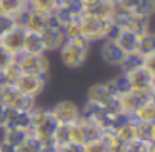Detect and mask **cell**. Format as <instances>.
<instances>
[{
	"label": "cell",
	"instance_id": "27",
	"mask_svg": "<svg viewBox=\"0 0 155 152\" xmlns=\"http://www.w3.org/2000/svg\"><path fill=\"white\" fill-rule=\"evenodd\" d=\"M52 142L55 147H62V145L68 144V125H57L52 135Z\"/></svg>",
	"mask_w": 155,
	"mask_h": 152
},
{
	"label": "cell",
	"instance_id": "20",
	"mask_svg": "<svg viewBox=\"0 0 155 152\" xmlns=\"http://www.w3.org/2000/svg\"><path fill=\"white\" fill-rule=\"evenodd\" d=\"M134 120L138 124H155V102L152 99H147L137 112L134 114Z\"/></svg>",
	"mask_w": 155,
	"mask_h": 152
},
{
	"label": "cell",
	"instance_id": "33",
	"mask_svg": "<svg viewBox=\"0 0 155 152\" xmlns=\"http://www.w3.org/2000/svg\"><path fill=\"white\" fill-rule=\"evenodd\" d=\"M142 69H143V70L155 80V54L142 59Z\"/></svg>",
	"mask_w": 155,
	"mask_h": 152
},
{
	"label": "cell",
	"instance_id": "1",
	"mask_svg": "<svg viewBox=\"0 0 155 152\" xmlns=\"http://www.w3.org/2000/svg\"><path fill=\"white\" fill-rule=\"evenodd\" d=\"M28 122H30V134L40 145L54 144L52 142V135L57 127L55 120L52 119L50 112L47 109H38L35 107L34 110L28 114Z\"/></svg>",
	"mask_w": 155,
	"mask_h": 152
},
{
	"label": "cell",
	"instance_id": "14",
	"mask_svg": "<svg viewBox=\"0 0 155 152\" xmlns=\"http://www.w3.org/2000/svg\"><path fill=\"white\" fill-rule=\"evenodd\" d=\"M100 57L104 60V64L112 65V67H118L124 60L125 54L117 47L114 40H102L100 45Z\"/></svg>",
	"mask_w": 155,
	"mask_h": 152
},
{
	"label": "cell",
	"instance_id": "3",
	"mask_svg": "<svg viewBox=\"0 0 155 152\" xmlns=\"http://www.w3.org/2000/svg\"><path fill=\"white\" fill-rule=\"evenodd\" d=\"M78 22H80V29H82V37L92 44V42L97 40H105V35H107L108 25L110 20H105V19L98 17L94 10H82L78 15Z\"/></svg>",
	"mask_w": 155,
	"mask_h": 152
},
{
	"label": "cell",
	"instance_id": "13",
	"mask_svg": "<svg viewBox=\"0 0 155 152\" xmlns=\"http://www.w3.org/2000/svg\"><path fill=\"white\" fill-rule=\"evenodd\" d=\"M40 39H42V44H44L45 54H47V52L58 50L65 42L64 32H62V29L58 27V25H50L48 29H45L40 34Z\"/></svg>",
	"mask_w": 155,
	"mask_h": 152
},
{
	"label": "cell",
	"instance_id": "19",
	"mask_svg": "<svg viewBox=\"0 0 155 152\" xmlns=\"http://www.w3.org/2000/svg\"><path fill=\"white\" fill-rule=\"evenodd\" d=\"M114 134L117 135V139L124 145H130L132 142L138 140V137H137V124H135L134 119L128 120V122H125V124H122V125H118V127L114 130Z\"/></svg>",
	"mask_w": 155,
	"mask_h": 152
},
{
	"label": "cell",
	"instance_id": "10",
	"mask_svg": "<svg viewBox=\"0 0 155 152\" xmlns=\"http://www.w3.org/2000/svg\"><path fill=\"white\" fill-rule=\"evenodd\" d=\"M128 80V85H130V90L140 94L142 97L150 99L152 97V89H153V79L147 74L142 67L134 69V70L124 74Z\"/></svg>",
	"mask_w": 155,
	"mask_h": 152
},
{
	"label": "cell",
	"instance_id": "16",
	"mask_svg": "<svg viewBox=\"0 0 155 152\" xmlns=\"http://www.w3.org/2000/svg\"><path fill=\"white\" fill-rule=\"evenodd\" d=\"M27 8H28L27 0H0V15L14 19L15 22L24 15V12Z\"/></svg>",
	"mask_w": 155,
	"mask_h": 152
},
{
	"label": "cell",
	"instance_id": "32",
	"mask_svg": "<svg viewBox=\"0 0 155 152\" xmlns=\"http://www.w3.org/2000/svg\"><path fill=\"white\" fill-rule=\"evenodd\" d=\"M142 0H115V5L118 8H122L124 12H128V14H134L135 8L140 5Z\"/></svg>",
	"mask_w": 155,
	"mask_h": 152
},
{
	"label": "cell",
	"instance_id": "30",
	"mask_svg": "<svg viewBox=\"0 0 155 152\" xmlns=\"http://www.w3.org/2000/svg\"><path fill=\"white\" fill-rule=\"evenodd\" d=\"M27 4L28 8H34V10L47 12V14L54 12V0H27Z\"/></svg>",
	"mask_w": 155,
	"mask_h": 152
},
{
	"label": "cell",
	"instance_id": "38",
	"mask_svg": "<svg viewBox=\"0 0 155 152\" xmlns=\"http://www.w3.org/2000/svg\"><path fill=\"white\" fill-rule=\"evenodd\" d=\"M78 4H80V7L84 8V10H87V8H94L97 7L98 4H100L102 0H77Z\"/></svg>",
	"mask_w": 155,
	"mask_h": 152
},
{
	"label": "cell",
	"instance_id": "35",
	"mask_svg": "<svg viewBox=\"0 0 155 152\" xmlns=\"http://www.w3.org/2000/svg\"><path fill=\"white\" fill-rule=\"evenodd\" d=\"M12 60H14V57H12V55L8 54L7 50H4V49L0 47V72L4 70V69L7 67V65L10 64Z\"/></svg>",
	"mask_w": 155,
	"mask_h": 152
},
{
	"label": "cell",
	"instance_id": "36",
	"mask_svg": "<svg viewBox=\"0 0 155 152\" xmlns=\"http://www.w3.org/2000/svg\"><path fill=\"white\" fill-rule=\"evenodd\" d=\"M127 152H147V142L135 140L130 145H127Z\"/></svg>",
	"mask_w": 155,
	"mask_h": 152
},
{
	"label": "cell",
	"instance_id": "4",
	"mask_svg": "<svg viewBox=\"0 0 155 152\" xmlns=\"http://www.w3.org/2000/svg\"><path fill=\"white\" fill-rule=\"evenodd\" d=\"M85 102H87V104H94V105H98V107L107 109L110 114L118 110L117 94H115L110 80L92 84L90 87H88V90H87Z\"/></svg>",
	"mask_w": 155,
	"mask_h": 152
},
{
	"label": "cell",
	"instance_id": "5",
	"mask_svg": "<svg viewBox=\"0 0 155 152\" xmlns=\"http://www.w3.org/2000/svg\"><path fill=\"white\" fill-rule=\"evenodd\" d=\"M0 105L5 107L7 110L30 114L35 109V100L20 94L14 85H4V87H0Z\"/></svg>",
	"mask_w": 155,
	"mask_h": 152
},
{
	"label": "cell",
	"instance_id": "17",
	"mask_svg": "<svg viewBox=\"0 0 155 152\" xmlns=\"http://www.w3.org/2000/svg\"><path fill=\"white\" fill-rule=\"evenodd\" d=\"M135 54L140 59L148 57V55L155 54V32L147 30L145 34L137 37V45H135Z\"/></svg>",
	"mask_w": 155,
	"mask_h": 152
},
{
	"label": "cell",
	"instance_id": "15",
	"mask_svg": "<svg viewBox=\"0 0 155 152\" xmlns=\"http://www.w3.org/2000/svg\"><path fill=\"white\" fill-rule=\"evenodd\" d=\"M85 142H88V124L80 115L77 122L68 125V144L82 147Z\"/></svg>",
	"mask_w": 155,
	"mask_h": 152
},
{
	"label": "cell",
	"instance_id": "44",
	"mask_svg": "<svg viewBox=\"0 0 155 152\" xmlns=\"http://www.w3.org/2000/svg\"><path fill=\"white\" fill-rule=\"evenodd\" d=\"M102 2H107V4H115V0H102Z\"/></svg>",
	"mask_w": 155,
	"mask_h": 152
},
{
	"label": "cell",
	"instance_id": "21",
	"mask_svg": "<svg viewBox=\"0 0 155 152\" xmlns=\"http://www.w3.org/2000/svg\"><path fill=\"white\" fill-rule=\"evenodd\" d=\"M30 129H14V127H5L2 130V140H5L7 144L17 147L18 144L25 140L27 137H30Z\"/></svg>",
	"mask_w": 155,
	"mask_h": 152
},
{
	"label": "cell",
	"instance_id": "6",
	"mask_svg": "<svg viewBox=\"0 0 155 152\" xmlns=\"http://www.w3.org/2000/svg\"><path fill=\"white\" fill-rule=\"evenodd\" d=\"M15 62H17L22 74L27 75H38V77L47 79V74L50 70V62L45 54H20L18 57H15Z\"/></svg>",
	"mask_w": 155,
	"mask_h": 152
},
{
	"label": "cell",
	"instance_id": "26",
	"mask_svg": "<svg viewBox=\"0 0 155 152\" xmlns=\"http://www.w3.org/2000/svg\"><path fill=\"white\" fill-rule=\"evenodd\" d=\"M122 70V74H127V72L134 70V69H138L142 67V59L138 57L137 54H128L124 57V60H122V64L118 65Z\"/></svg>",
	"mask_w": 155,
	"mask_h": 152
},
{
	"label": "cell",
	"instance_id": "28",
	"mask_svg": "<svg viewBox=\"0 0 155 152\" xmlns=\"http://www.w3.org/2000/svg\"><path fill=\"white\" fill-rule=\"evenodd\" d=\"M82 152H110V150H108L104 139L98 137V139H92V140L85 142L82 145Z\"/></svg>",
	"mask_w": 155,
	"mask_h": 152
},
{
	"label": "cell",
	"instance_id": "40",
	"mask_svg": "<svg viewBox=\"0 0 155 152\" xmlns=\"http://www.w3.org/2000/svg\"><path fill=\"white\" fill-rule=\"evenodd\" d=\"M38 152H57V147L54 144H47V145H40Z\"/></svg>",
	"mask_w": 155,
	"mask_h": 152
},
{
	"label": "cell",
	"instance_id": "31",
	"mask_svg": "<svg viewBox=\"0 0 155 152\" xmlns=\"http://www.w3.org/2000/svg\"><path fill=\"white\" fill-rule=\"evenodd\" d=\"M38 150H40V144H38L32 135L27 137L22 144H18L17 147H15V152H38Z\"/></svg>",
	"mask_w": 155,
	"mask_h": 152
},
{
	"label": "cell",
	"instance_id": "41",
	"mask_svg": "<svg viewBox=\"0 0 155 152\" xmlns=\"http://www.w3.org/2000/svg\"><path fill=\"white\" fill-rule=\"evenodd\" d=\"M148 142H155V124H150V140Z\"/></svg>",
	"mask_w": 155,
	"mask_h": 152
},
{
	"label": "cell",
	"instance_id": "9",
	"mask_svg": "<svg viewBox=\"0 0 155 152\" xmlns=\"http://www.w3.org/2000/svg\"><path fill=\"white\" fill-rule=\"evenodd\" d=\"M25 29L18 22H15L2 37H0V47L7 50L12 57H18L24 52V39H25Z\"/></svg>",
	"mask_w": 155,
	"mask_h": 152
},
{
	"label": "cell",
	"instance_id": "22",
	"mask_svg": "<svg viewBox=\"0 0 155 152\" xmlns=\"http://www.w3.org/2000/svg\"><path fill=\"white\" fill-rule=\"evenodd\" d=\"M22 54H34V55L45 54V49H44V44H42L40 34H35V32H25L24 52H22Z\"/></svg>",
	"mask_w": 155,
	"mask_h": 152
},
{
	"label": "cell",
	"instance_id": "2",
	"mask_svg": "<svg viewBox=\"0 0 155 152\" xmlns=\"http://www.w3.org/2000/svg\"><path fill=\"white\" fill-rule=\"evenodd\" d=\"M88 44L84 37H78L75 40H65L64 45L58 49V59L67 69H80L85 64L88 55Z\"/></svg>",
	"mask_w": 155,
	"mask_h": 152
},
{
	"label": "cell",
	"instance_id": "7",
	"mask_svg": "<svg viewBox=\"0 0 155 152\" xmlns=\"http://www.w3.org/2000/svg\"><path fill=\"white\" fill-rule=\"evenodd\" d=\"M17 22L27 32H35V34H42V32H44L45 29H48L50 25H55L54 19H52V14L34 10V8H27V10L24 12V15H22Z\"/></svg>",
	"mask_w": 155,
	"mask_h": 152
},
{
	"label": "cell",
	"instance_id": "23",
	"mask_svg": "<svg viewBox=\"0 0 155 152\" xmlns=\"http://www.w3.org/2000/svg\"><path fill=\"white\" fill-rule=\"evenodd\" d=\"M125 29L130 30L132 34L138 35L145 34L147 30H150V19H145V17H140V15H135V14H130L127 19V24H125Z\"/></svg>",
	"mask_w": 155,
	"mask_h": 152
},
{
	"label": "cell",
	"instance_id": "18",
	"mask_svg": "<svg viewBox=\"0 0 155 152\" xmlns=\"http://www.w3.org/2000/svg\"><path fill=\"white\" fill-rule=\"evenodd\" d=\"M114 42L117 44V47L124 52L125 55L135 54V45H137V35L132 34L130 30H127L125 27H122L118 30V34L115 35Z\"/></svg>",
	"mask_w": 155,
	"mask_h": 152
},
{
	"label": "cell",
	"instance_id": "29",
	"mask_svg": "<svg viewBox=\"0 0 155 152\" xmlns=\"http://www.w3.org/2000/svg\"><path fill=\"white\" fill-rule=\"evenodd\" d=\"M110 82H112V87H114V90H115V94H117V97L130 90V85H128L127 77H125L122 72H120V75H117L115 79H112Z\"/></svg>",
	"mask_w": 155,
	"mask_h": 152
},
{
	"label": "cell",
	"instance_id": "39",
	"mask_svg": "<svg viewBox=\"0 0 155 152\" xmlns=\"http://www.w3.org/2000/svg\"><path fill=\"white\" fill-rule=\"evenodd\" d=\"M57 152H82V147L74 144H67V145H62V147H57Z\"/></svg>",
	"mask_w": 155,
	"mask_h": 152
},
{
	"label": "cell",
	"instance_id": "42",
	"mask_svg": "<svg viewBox=\"0 0 155 152\" xmlns=\"http://www.w3.org/2000/svg\"><path fill=\"white\" fill-rule=\"evenodd\" d=\"M147 152H155V142H147Z\"/></svg>",
	"mask_w": 155,
	"mask_h": 152
},
{
	"label": "cell",
	"instance_id": "43",
	"mask_svg": "<svg viewBox=\"0 0 155 152\" xmlns=\"http://www.w3.org/2000/svg\"><path fill=\"white\" fill-rule=\"evenodd\" d=\"M150 99L155 102V80H153V89H152V97H150Z\"/></svg>",
	"mask_w": 155,
	"mask_h": 152
},
{
	"label": "cell",
	"instance_id": "24",
	"mask_svg": "<svg viewBox=\"0 0 155 152\" xmlns=\"http://www.w3.org/2000/svg\"><path fill=\"white\" fill-rule=\"evenodd\" d=\"M20 75H22V72L14 59L4 70L0 72V87H4V85H15V82H17V79Z\"/></svg>",
	"mask_w": 155,
	"mask_h": 152
},
{
	"label": "cell",
	"instance_id": "12",
	"mask_svg": "<svg viewBox=\"0 0 155 152\" xmlns=\"http://www.w3.org/2000/svg\"><path fill=\"white\" fill-rule=\"evenodd\" d=\"M145 100H147V99L142 97L140 94H137V92H134V90H128V92H125V94H122L117 97V105H118V110H120L122 114H125V115L134 119V114L137 112V109L140 107Z\"/></svg>",
	"mask_w": 155,
	"mask_h": 152
},
{
	"label": "cell",
	"instance_id": "34",
	"mask_svg": "<svg viewBox=\"0 0 155 152\" xmlns=\"http://www.w3.org/2000/svg\"><path fill=\"white\" fill-rule=\"evenodd\" d=\"M14 24H15L14 19H8V17H5V15H0V37H2Z\"/></svg>",
	"mask_w": 155,
	"mask_h": 152
},
{
	"label": "cell",
	"instance_id": "11",
	"mask_svg": "<svg viewBox=\"0 0 155 152\" xmlns=\"http://www.w3.org/2000/svg\"><path fill=\"white\" fill-rule=\"evenodd\" d=\"M45 84H47V79L45 77H38V75H27L22 74L20 77L17 79L14 87L17 89L20 94H24L25 97L28 99H37L38 95L44 92Z\"/></svg>",
	"mask_w": 155,
	"mask_h": 152
},
{
	"label": "cell",
	"instance_id": "25",
	"mask_svg": "<svg viewBox=\"0 0 155 152\" xmlns=\"http://www.w3.org/2000/svg\"><path fill=\"white\" fill-rule=\"evenodd\" d=\"M62 32H64L65 40H75V39L82 37V29H80L78 19H75V20L68 22L67 25H64V27H62Z\"/></svg>",
	"mask_w": 155,
	"mask_h": 152
},
{
	"label": "cell",
	"instance_id": "8",
	"mask_svg": "<svg viewBox=\"0 0 155 152\" xmlns=\"http://www.w3.org/2000/svg\"><path fill=\"white\" fill-rule=\"evenodd\" d=\"M52 119L55 120L57 125H70L74 122H77L82 115V110L78 109V105L72 100H58L52 105V109H48Z\"/></svg>",
	"mask_w": 155,
	"mask_h": 152
},
{
	"label": "cell",
	"instance_id": "37",
	"mask_svg": "<svg viewBox=\"0 0 155 152\" xmlns=\"http://www.w3.org/2000/svg\"><path fill=\"white\" fill-rule=\"evenodd\" d=\"M7 122H8V110L0 105V130H4L7 127Z\"/></svg>",
	"mask_w": 155,
	"mask_h": 152
}]
</instances>
